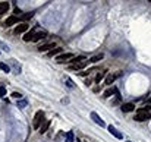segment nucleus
<instances>
[{"instance_id": "nucleus-1", "label": "nucleus", "mask_w": 151, "mask_h": 142, "mask_svg": "<svg viewBox=\"0 0 151 142\" xmlns=\"http://www.w3.org/2000/svg\"><path fill=\"white\" fill-rule=\"evenodd\" d=\"M43 120H44V113H43V111H37L35 113V117H34V128L38 129L40 128V123Z\"/></svg>"}, {"instance_id": "nucleus-2", "label": "nucleus", "mask_w": 151, "mask_h": 142, "mask_svg": "<svg viewBox=\"0 0 151 142\" xmlns=\"http://www.w3.org/2000/svg\"><path fill=\"white\" fill-rule=\"evenodd\" d=\"M28 28H30V25H28L27 22H24V23H21V25H18L15 28V34H22V32L28 31Z\"/></svg>"}, {"instance_id": "nucleus-3", "label": "nucleus", "mask_w": 151, "mask_h": 142, "mask_svg": "<svg viewBox=\"0 0 151 142\" xmlns=\"http://www.w3.org/2000/svg\"><path fill=\"white\" fill-rule=\"evenodd\" d=\"M91 119H93V120H94L97 125H100V126H106L104 120H101V119H100V116H98L95 111H93V113H91Z\"/></svg>"}, {"instance_id": "nucleus-4", "label": "nucleus", "mask_w": 151, "mask_h": 142, "mask_svg": "<svg viewBox=\"0 0 151 142\" xmlns=\"http://www.w3.org/2000/svg\"><path fill=\"white\" fill-rule=\"evenodd\" d=\"M68 59H73V54H72V53H66V54H60V56H57V62H59V63L68 62Z\"/></svg>"}, {"instance_id": "nucleus-5", "label": "nucleus", "mask_w": 151, "mask_h": 142, "mask_svg": "<svg viewBox=\"0 0 151 142\" xmlns=\"http://www.w3.org/2000/svg\"><path fill=\"white\" fill-rule=\"evenodd\" d=\"M109 132H110V133H112L115 138H117V139H122V138H123V135H122V133H120V132H119V130L115 128V126H112V125L109 126Z\"/></svg>"}, {"instance_id": "nucleus-6", "label": "nucleus", "mask_w": 151, "mask_h": 142, "mask_svg": "<svg viewBox=\"0 0 151 142\" xmlns=\"http://www.w3.org/2000/svg\"><path fill=\"white\" fill-rule=\"evenodd\" d=\"M150 117H151V114H147V113H138V114L135 116V120H137V122H144V120L150 119Z\"/></svg>"}, {"instance_id": "nucleus-7", "label": "nucleus", "mask_w": 151, "mask_h": 142, "mask_svg": "<svg viewBox=\"0 0 151 142\" xmlns=\"http://www.w3.org/2000/svg\"><path fill=\"white\" fill-rule=\"evenodd\" d=\"M46 37H47V32H46V31H38V32H35V34H34L32 41H40V40L46 38Z\"/></svg>"}, {"instance_id": "nucleus-8", "label": "nucleus", "mask_w": 151, "mask_h": 142, "mask_svg": "<svg viewBox=\"0 0 151 142\" xmlns=\"http://www.w3.org/2000/svg\"><path fill=\"white\" fill-rule=\"evenodd\" d=\"M85 64H87V60H82V62H76V63H73V64L71 66V69H72V70H79V69L85 67Z\"/></svg>"}, {"instance_id": "nucleus-9", "label": "nucleus", "mask_w": 151, "mask_h": 142, "mask_svg": "<svg viewBox=\"0 0 151 142\" xmlns=\"http://www.w3.org/2000/svg\"><path fill=\"white\" fill-rule=\"evenodd\" d=\"M18 22V18L16 16H10V18H8L6 21H5V27L8 28V27H12V25H15V23Z\"/></svg>"}, {"instance_id": "nucleus-10", "label": "nucleus", "mask_w": 151, "mask_h": 142, "mask_svg": "<svg viewBox=\"0 0 151 142\" xmlns=\"http://www.w3.org/2000/svg\"><path fill=\"white\" fill-rule=\"evenodd\" d=\"M132 110H135V106L132 103H128V104L122 106V111H125V113H129V111H132Z\"/></svg>"}, {"instance_id": "nucleus-11", "label": "nucleus", "mask_w": 151, "mask_h": 142, "mask_svg": "<svg viewBox=\"0 0 151 142\" xmlns=\"http://www.w3.org/2000/svg\"><path fill=\"white\" fill-rule=\"evenodd\" d=\"M54 47V43H50V44H44V45H40L38 47V51H49L50 49Z\"/></svg>"}, {"instance_id": "nucleus-12", "label": "nucleus", "mask_w": 151, "mask_h": 142, "mask_svg": "<svg viewBox=\"0 0 151 142\" xmlns=\"http://www.w3.org/2000/svg\"><path fill=\"white\" fill-rule=\"evenodd\" d=\"M49 128H50V120H46L44 123L41 125V128H40V133H46Z\"/></svg>"}, {"instance_id": "nucleus-13", "label": "nucleus", "mask_w": 151, "mask_h": 142, "mask_svg": "<svg viewBox=\"0 0 151 142\" xmlns=\"http://www.w3.org/2000/svg\"><path fill=\"white\" fill-rule=\"evenodd\" d=\"M113 94H117V89L116 88H109L107 91H104V98H107V97H110V95H113Z\"/></svg>"}, {"instance_id": "nucleus-14", "label": "nucleus", "mask_w": 151, "mask_h": 142, "mask_svg": "<svg viewBox=\"0 0 151 142\" xmlns=\"http://www.w3.org/2000/svg\"><path fill=\"white\" fill-rule=\"evenodd\" d=\"M8 9H9V3H8V2H2V3H0V15H2V13H6Z\"/></svg>"}, {"instance_id": "nucleus-15", "label": "nucleus", "mask_w": 151, "mask_h": 142, "mask_svg": "<svg viewBox=\"0 0 151 142\" xmlns=\"http://www.w3.org/2000/svg\"><path fill=\"white\" fill-rule=\"evenodd\" d=\"M34 34H35V31H30V32H27V34H25V37H24V41H32Z\"/></svg>"}, {"instance_id": "nucleus-16", "label": "nucleus", "mask_w": 151, "mask_h": 142, "mask_svg": "<svg viewBox=\"0 0 151 142\" xmlns=\"http://www.w3.org/2000/svg\"><path fill=\"white\" fill-rule=\"evenodd\" d=\"M103 57H104V54H103V53H100V54H97V56L91 57V59H90L88 62H91V63H95V62H100V60H101Z\"/></svg>"}, {"instance_id": "nucleus-17", "label": "nucleus", "mask_w": 151, "mask_h": 142, "mask_svg": "<svg viewBox=\"0 0 151 142\" xmlns=\"http://www.w3.org/2000/svg\"><path fill=\"white\" fill-rule=\"evenodd\" d=\"M115 79H116V76H115V75H109V76L106 78V84H107V85H112Z\"/></svg>"}, {"instance_id": "nucleus-18", "label": "nucleus", "mask_w": 151, "mask_h": 142, "mask_svg": "<svg viewBox=\"0 0 151 142\" xmlns=\"http://www.w3.org/2000/svg\"><path fill=\"white\" fill-rule=\"evenodd\" d=\"M0 69H2V70H3V72H6V73H8V72H9V70H10V67H9V66H8L6 63H3V62H2V63H0Z\"/></svg>"}, {"instance_id": "nucleus-19", "label": "nucleus", "mask_w": 151, "mask_h": 142, "mask_svg": "<svg viewBox=\"0 0 151 142\" xmlns=\"http://www.w3.org/2000/svg\"><path fill=\"white\" fill-rule=\"evenodd\" d=\"M12 64H13V67H15V73H21V66H19L15 60H12Z\"/></svg>"}, {"instance_id": "nucleus-20", "label": "nucleus", "mask_w": 151, "mask_h": 142, "mask_svg": "<svg viewBox=\"0 0 151 142\" xmlns=\"http://www.w3.org/2000/svg\"><path fill=\"white\" fill-rule=\"evenodd\" d=\"M62 51V49H53L51 51H49V56H56V54H59Z\"/></svg>"}, {"instance_id": "nucleus-21", "label": "nucleus", "mask_w": 151, "mask_h": 142, "mask_svg": "<svg viewBox=\"0 0 151 142\" xmlns=\"http://www.w3.org/2000/svg\"><path fill=\"white\" fill-rule=\"evenodd\" d=\"M66 142H73V132H68V135H66Z\"/></svg>"}, {"instance_id": "nucleus-22", "label": "nucleus", "mask_w": 151, "mask_h": 142, "mask_svg": "<svg viewBox=\"0 0 151 142\" xmlns=\"http://www.w3.org/2000/svg\"><path fill=\"white\" fill-rule=\"evenodd\" d=\"M65 81H66V85H68V86H69V88H73V86H75V85H73V82H72V79H71V78H68V76H66V78H65Z\"/></svg>"}, {"instance_id": "nucleus-23", "label": "nucleus", "mask_w": 151, "mask_h": 142, "mask_svg": "<svg viewBox=\"0 0 151 142\" xmlns=\"http://www.w3.org/2000/svg\"><path fill=\"white\" fill-rule=\"evenodd\" d=\"M25 106H27V100H19L18 101V107L19 108H24Z\"/></svg>"}, {"instance_id": "nucleus-24", "label": "nucleus", "mask_w": 151, "mask_h": 142, "mask_svg": "<svg viewBox=\"0 0 151 142\" xmlns=\"http://www.w3.org/2000/svg\"><path fill=\"white\" fill-rule=\"evenodd\" d=\"M103 78H104V72H100V73H98V75L95 76V82H100V81H101Z\"/></svg>"}, {"instance_id": "nucleus-25", "label": "nucleus", "mask_w": 151, "mask_h": 142, "mask_svg": "<svg viewBox=\"0 0 151 142\" xmlns=\"http://www.w3.org/2000/svg\"><path fill=\"white\" fill-rule=\"evenodd\" d=\"M32 18V13L30 12V13H25V15H22V19H31Z\"/></svg>"}, {"instance_id": "nucleus-26", "label": "nucleus", "mask_w": 151, "mask_h": 142, "mask_svg": "<svg viewBox=\"0 0 151 142\" xmlns=\"http://www.w3.org/2000/svg\"><path fill=\"white\" fill-rule=\"evenodd\" d=\"M0 47H2V49H3V50H5V51H9V47H8V45H6V44H3V43H2V41H0Z\"/></svg>"}, {"instance_id": "nucleus-27", "label": "nucleus", "mask_w": 151, "mask_h": 142, "mask_svg": "<svg viewBox=\"0 0 151 142\" xmlns=\"http://www.w3.org/2000/svg\"><path fill=\"white\" fill-rule=\"evenodd\" d=\"M12 97H13V98H16V100H19V98L22 97V95H21L19 92H13V94H12Z\"/></svg>"}, {"instance_id": "nucleus-28", "label": "nucleus", "mask_w": 151, "mask_h": 142, "mask_svg": "<svg viewBox=\"0 0 151 142\" xmlns=\"http://www.w3.org/2000/svg\"><path fill=\"white\" fill-rule=\"evenodd\" d=\"M6 94V88H0V97H5Z\"/></svg>"}, {"instance_id": "nucleus-29", "label": "nucleus", "mask_w": 151, "mask_h": 142, "mask_svg": "<svg viewBox=\"0 0 151 142\" xmlns=\"http://www.w3.org/2000/svg\"><path fill=\"white\" fill-rule=\"evenodd\" d=\"M147 103H151V97H150V98H148V100H147Z\"/></svg>"}, {"instance_id": "nucleus-30", "label": "nucleus", "mask_w": 151, "mask_h": 142, "mask_svg": "<svg viewBox=\"0 0 151 142\" xmlns=\"http://www.w3.org/2000/svg\"><path fill=\"white\" fill-rule=\"evenodd\" d=\"M126 142H131V141H126Z\"/></svg>"}, {"instance_id": "nucleus-31", "label": "nucleus", "mask_w": 151, "mask_h": 142, "mask_svg": "<svg viewBox=\"0 0 151 142\" xmlns=\"http://www.w3.org/2000/svg\"><path fill=\"white\" fill-rule=\"evenodd\" d=\"M148 2H151V0H148Z\"/></svg>"}]
</instances>
